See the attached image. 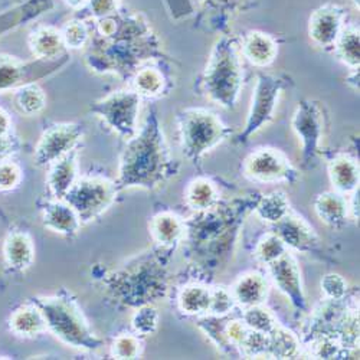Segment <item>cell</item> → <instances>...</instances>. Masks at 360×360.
<instances>
[{
  "label": "cell",
  "instance_id": "6da1fadb",
  "mask_svg": "<svg viewBox=\"0 0 360 360\" xmlns=\"http://www.w3.org/2000/svg\"><path fill=\"white\" fill-rule=\"evenodd\" d=\"M261 193L251 192L232 200H219L207 211L185 221V259L188 283L209 284L228 266L245 218L254 212Z\"/></svg>",
  "mask_w": 360,
  "mask_h": 360
},
{
  "label": "cell",
  "instance_id": "7a4b0ae2",
  "mask_svg": "<svg viewBox=\"0 0 360 360\" xmlns=\"http://www.w3.org/2000/svg\"><path fill=\"white\" fill-rule=\"evenodd\" d=\"M115 31L108 38L97 37L85 55L86 65L100 74L129 79L148 63H163L166 55L159 37L141 13L115 12Z\"/></svg>",
  "mask_w": 360,
  "mask_h": 360
},
{
  "label": "cell",
  "instance_id": "3957f363",
  "mask_svg": "<svg viewBox=\"0 0 360 360\" xmlns=\"http://www.w3.org/2000/svg\"><path fill=\"white\" fill-rule=\"evenodd\" d=\"M180 163L172 155L156 108L148 111L140 131L130 140L120 159L118 191L141 188L155 191L177 176Z\"/></svg>",
  "mask_w": 360,
  "mask_h": 360
},
{
  "label": "cell",
  "instance_id": "277c9868",
  "mask_svg": "<svg viewBox=\"0 0 360 360\" xmlns=\"http://www.w3.org/2000/svg\"><path fill=\"white\" fill-rule=\"evenodd\" d=\"M176 248L156 247L103 278L107 295L126 307L139 309L165 298L170 290L169 262Z\"/></svg>",
  "mask_w": 360,
  "mask_h": 360
},
{
  "label": "cell",
  "instance_id": "5b68a950",
  "mask_svg": "<svg viewBox=\"0 0 360 360\" xmlns=\"http://www.w3.org/2000/svg\"><path fill=\"white\" fill-rule=\"evenodd\" d=\"M244 89V63L239 39L222 35L214 45L195 93L224 110H233Z\"/></svg>",
  "mask_w": 360,
  "mask_h": 360
},
{
  "label": "cell",
  "instance_id": "8992f818",
  "mask_svg": "<svg viewBox=\"0 0 360 360\" xmlns=\"http://www.w3.org/2000/svg\"><path fill=\"white\" fill-rule=\"evenodd\" d=\"M335 339L349 356L356 354L359 349V300L356 290L340 300L324 298L313 310L303 328L302 345L319 339Z\"/></svg>",
  "mask_w": 360,
  "mask_h": 360
},
{
  "label": "cell",
  "instance_id": "52a82bcc",
  "mask_svg": "<svg viewBox=\"0 0 360 360\" xmlns=\"http://www.w3.org/2000/svg\"><path fill=\"white\" fill-rule=\"evenodd\" d=\"M182 152L189 163L200 167L203 158L226 141L233 130L211 110L188 107L176 114Z\"/></svg>",
  "mask_w": 360,
  "mask_h": 360
},
{
  "label": "cell",
  "instance_id": "ba28073f",
  "mask_svg": "<svg viewBox=\"0 0 360 360\" xmlns=\"http://www.w3.org/2000/svg\"><path fill=\"white\" fill-rule=\"evenodd\" d=\"M34 303L45 319L46 330L64 345L81 350H97L103 346L104 342L94 335L71 295L64 292L39 297L34 300Z\"/></svg>",
  "mask_w": 360,
  "mask_h": 360
},
{
  "label": "cell",
  "instance_id": "9c48e42d",
  "mask_svg": "<svg viewBox=\"0 0 360 360\" xmlns=\"http://www.w3.org/2000/svg\"><path fill=\"white\" fill-rule=\"evenodd\" d=\"M291 85L292 81L287 75H274L268 72L257 74L250 111L241 133L235 137L236 144L250 143L258 131L274 122L280 98Z\"/></svg>",
  "mask_w": 360,
  "mask_h": 360
},
{
  "label": "cell",
  "instance_id": "30bf717a",
  "mask_svg": "<svg viewBox=\"0 0 360 360\" xmlns=\"http://www.w3.org/2000/svg\"><path fill=\"white\" fill-rule=\"evenodd\" d=\"M291 129L302 143V169L311 170L323 155V140L327 130V112L316 100H302L291 118Z\"/></svg>",
  "mask_w": 360,
  "mask_h": 360
},
{
  "label": "cell",
  "instance_id": "8fae6325",
  "mask_svg": "<svg viewBox=\"0 0 360 360\" xmlns=\"http://www.w3.org/2000/svg\"><path fill=\"white\" fill-rule=\"evenodd\" d=\"M117 186L103 177H78L74 186L67 192L65 200L77 212L81 224H88L101 217L115 202Z\"/></svg>",
  "mask_w": 360,
  "mask_h": 360
},
{
  "label": "cell",
  "instance_id": "7c38bea8",
  "mask_svg": "<svg viewBox=\"0 0 360 360\" xmlns=\"http://www.w3.org/2000/svg\"><path fill=\"white\" fill-rule=\"evenodd\" d=\"M243 174L254 184H288L300 180V170L290 158L274 147H258L243 163Z\"/></svg>",
  "mask_w": 360,
  "mask_h": 360
},
{
  "label": "cell",
  "instance_id": "4fadbf2b",
  "mask_svg": "<svg viewBox=\"0 0 360 360\" xmlns=\"http://www.w3.org/2000/svg\"><path fill=\"white\" fill-rule=\"evenodd\" d=\"M89 111L103 118L104 123L124 140H130L137 133L140 97L133 89L114 91L94 103Z\"/></svg>",
  "mask_w": 360,
  "mask_h": 360
},
{
  "label": "cell",
  "instance_id": "5bb4252c",
  "mask_svg": "<svg viewBox=\"0 0 360 360\" xmlns=\"http://www.w3.org/2000/svg\"><path fill=\"white\" fill-rule=\"evenodd\" d=\"M195 27L207 34L228 35L236 16L257 8L255 0H191Z\"/></svg>",
  "mask_w": 360,
  "mask_h": 360
},
{
  "label": "cell",
  "instance_id": "9a60e30c",
  "mask_svg": "<svg viewBox=\"0 0 360 360\" xmlns=\"http://www.w3.org/2000/svg\"><path fill=\"white\" fill-rule=\"evenodd\" d=\"M236 310L226 316H199L196 326L211 339L217 349L226 357L241 359V345L250 332V327L236 314Z\"/></svg>",
  "mask_w": 360,
  "mask_h": 360
},
{
  "label": "cell",
  "instance_id": "2e32d148",
  "mask_svg": "<svg viewBox=\"0 0 360 360\" xmlns=\"http://www.w3.org/2000/svg\"><path fill=\"white\" fill-rule=\"evenodd\" d=\"M266 269L274 285L288 298L295 314H306L309 311V303L297 258L287 251L281 258L266 265Z\"/></svg>",
  "mask_w": 360,
  "mask_h": 360
},
{
  "label": "cell",
  "instance_id": "e0dca14e",
  "mask_svg": "<svg viewBox=\"0 0 360 360\" xmlns=\"http://www.w3.org/2000/svg\"><path fill=\"white\" fill-rule=\"evenodd\" d=\"M84 136V129L75 123L55 124L39 139L35 148V163L41 167L51 166L78 147Z\"/></svg>",
  "mask_w": 360,
  "mask_h": 360
},
{
  "label": "cell",
  "instance_id": "ac0fdd59",
  "mask_svg": "<svg viewBox=\"0 0 360 360\" xmlns=\"http://www.w3.org/2000/svg\"><path fill=\"white\" fill-rule=\"evenodd\" d=\"M273 232L281 238L288 250L324 259L320 236L302 215L290 211L284 219L273 225Z\"/></svg>",
  "mask_w": 360,
  "mask_h": 360
},
{
  "label": "cell",
  "instance_id": "d6986e66",
  "mask_svg": "<svg viewBox=\"0 0 360 360\" xmlns=\"http://www.w3.org/2000/svg\"><path fill=\"white\" fill-rule=\"evenodd\" d=\"M347 23V12L338 4H326L311 12L309 19V37L311 42L332 52L342 29Z\"/></svg>",
  "mask_w": 360,
  "mask_h": 360
},
{
  "label": "cell",
  "instance_id": "ffe728a7",
  "mask_svg": "<svg viewBox=\"0 0 360 360\" xmlns=\"http://www.w3.org/2000/svg\"><path fill=\"white\" fill-rule=\"evenodd\" d=\"M238 39L243 58H245L251 65L266 68L276 63L280 48L273 35L262 31H248Z\"/></svg>",
  "mask_w": 360,
  "mask_h": 360
},
{
  "label": "cell",
  "instance_id": "44dd1931",
  "mask_svg": "<svg viewBox=\"0 0 360 360\" xmlns=\"http://www.w3.org/2000/svg\"><path fill=\"white\" fill-rule=\"evenodd\" d=\"M163 63H155L153 65H143L131 77V89L144 98H159L167 96L173 88V79L162 70Z\"/></svg>",
  "mask_w": 360,
  "mask_h": 360
},
{
  "label": "cell",
  "instance_id": "7402d4cb",
  "mask_svg": "<svg viewBox=\"0 0 360 360\" xmlns=\"http://www.w3.org/2000/svg\"><path fill=\"white\" fill-rule=\"evenodd\" d=\"M232 297L239 309L264 304L269 292V284L261 273L250 271L239 276L231 287Z\"/></svg>",
  "mask_w": 360,
  "mask_h": 360
},
{
  "label": "cell",
  "instance_id": "603a6c76",
  "mask_svg": "<svg viewBox=\"0 0 360 360\" xmlns=\"http://www.w3.org/2000/svg\"><path fill=\"white\" fill-rule=\"evenodd\" d=\"M48 188L56 200H63L78 176V147L49 166Z\"/></svg>",
  "mask_w": 360,
  "mask_h": 360
},
{
  "label": "cell",
  "instance_id": "cb8c5ba5",
  "mask_svg": "<svg viewBox=\"0 0 360 360\" xmlns=\"http://www.w3.org/2000/svg\"><path fill=\"white\" fill-rule=\"evenodd\" d=\"M314 211L323 224L336 231L343 229L350 221L349 200L336 191L320 193L314 200Z\"/></svg>",
  "mask_w": 360,
  "mask_h": 360
},
{
  "label": "cell",
  "instance_id": "d4e9b609",
  "mask_svg": "<svg viewBox=\"0 0 360 360\" xmlns=\"http://www.w3.org/2000/svg\"><path fill=\"white\" fill-rule=\"evenodd\" d=\"M327 170L330 182H332L336 192L346 196L359 189V163L352 156L346 153L333 155V158L328 160Z\"/></svg>",
  "mask_w": 360,
  "mask_h": 360
},
{
  "label": "cell",
  "instance_id": "484cf974",
  "mask_svg": "<svg viewBox=\"0 0 360 360\" xmlns=\"http://www.w3.org/2000/svg\"><path fill=\"white\" fill-rule=\"evenodd\" d=\"M29 48L41 61H56L67 55L61 31L53 26H41L29 37Z\"/></svg>",
  "mask_w": 360,
  "mask_h": 360
},
{
  "label": "cell",
  "instance_id": "4316f807",
  "mask_svg": "<svg viewBox=\"0 0 360 360\" xmlns=\"http://www.w3.org/2000/svg\"><path fill=\"white\" fill-rule=\"evenodd\" d=\"M44 226L64 236H74L81 229V221L74 209L65 200L46 203L42 214Z\"/></svg>",
  "mask_w": 360,
  "mask_h": 360
},
{
  "label": "cell",
  "instance_id": "83f0119b",
  "mask_svg": "<svg viewBox=\"0 0 360 360\" xmlns=\"http://www.w3.org/2000/svg\"><path fill=\"white\" fill-rule=\"evenodd\" d=\"M156 245L163 248H176L185 238V221L173 212H160L150 222Z\"/></svg>",
  "mask_w": 360,
  "mask_h": 360
},
{
  "label": "cell",
  "instance_id": "f1b7e54d",
  "mask_svg": "<svg viewBox=\"0 0 360 360\" xmlns=\"http://www.w3.org/2000/svg\"><path fill=\"white\" fill-rule=\"evenodd\" d=\"M211 306V287L205 283L189 281L177 294V307L185 316H205Z\"/></svg>",
  "mask_w": 360,
  "mask_h": 360
},
{
  "label": "cell",
  "instance_id": "f546056e",
  "mask_svg": "<svg viewBox=\"0 0 360 360\" xmlns=\"http://www.w3.org/2000/svg\"><path fill=\"white\" fill-rule=\"evenodd\" d=\"M4 255L13 271H25L35 259V247L31 236L23 232L11 233L5 241Z\"/></svg>",
  "mask_w": 360,
  "mask_h": 360
},
{
  "label": "cell",
  "instance_id": "4dcf8cb0",
  "mask_svg": "<svg viewBox=\"0 0 360 360\" xmlns=\"http://www.w3.org/2000/svg\"><path fill=\"white\" fill-rule=\"evenodd\" d=\"M185 200L193 212H202L214 207L221 198L217 185L211 179L196 177L185 191Z\"/></svg>",
  "mask_w": 360,
  "mask_h": 360
},
{
  "label": "cell",
  "instance_id": "1f68e13d",
  "mask_svg": "<svg viewBox=\"0 0 360 360\" xmlns=\"http://www.w3.org/2000/svg\"><path fill=\"white\" fill-rule=\"evenodd\" d=\"M333 55L349 70L360 67V32L359 26L346 23L332 49Z\"/></svg>",
  "mask_w": 360,
  "mask_h": 360
},
{
  "label": "cell",
  "instance_id": "d6a6232c",
  "mask_svg": "<svg viewBox=\"0 0 360 360\" xmlns=\"http://www.w3.org/2000/svg\"><path fill=\"white\" fill-rule=\"evenodd\" d=\"M266 338V357L269 359H294L302 352L300 338L280 324H277Z\"/></svg>",
  "mask_w": 360,
  "mask_h": 360
},
{
  "label": "cell",
  "instance_id": "836d02e7",
  "mask_svg": "<svg viewBox=\"0 0 360 360\" xmlns=\"http://www.w3.org/2000/svg\"><path fill=\"white\" fill-rule=\"evenodd\" d=\"M290 211H291L290 200L287 195L281 191L261 195L254 207L255 215L264 222L271 224V225H276L281 219H284Z\"/></svg>",
  "mask_w": 360,
  "mask_h": 360
},
{
  "label": "cell",
  "instance_id": "e575fe53",
  "mask_svg": "<svg viewBox=\"0 0 360 360\" xmlns=\"http://www.w3.org/2000/svg\"><path fill=\"white\" fill-rule=\"evenodd\" d=\"M12 332L22 338H34L46 330L45 319L37 306L22 307L11 317Z\"/></svg>",
  "mask_w": 360,
  "mask_h": 360
},
{
  "label": "cell",
  "instance_id": "d590c367",
  "mask_svg": "<svg viewBox=\"0 0 360 360\" xmlns=\"http://www.w3.org/2000/svg\"><path fill=\"white\" fill-rule=\"evenodd\" d=\"M15 103L20 112L26 115H37L45 108L46 96L39 85L31 82L22 85L15 96Z\"/></svg>",
  "mask_w": 360,
  "mask_h": 360
},
{
  "label": "cell",
  "instance_id": "8d00e7d4",
  "mask_svg": "<svg viewBox=\"0 0 360 360\" xmlns=\"http://www.w3.org/2000/svg\"><path fill=\"white\" fill-rule=\"evenodd\" d=\"M287 251L288 248L281 241V238L271 231L269 233L264 235L257 243L254 248V257L259 264L266 266L271 262L277 261L278 258H281Z\"/></svg>",
  "mask_w": 360,
  "mask_h": 360
},
{
  "label": "cell",
  "instance_id": "74e56055",
  "mask_svg": "<svg viewBox=\"0 0 360 360\" xmlns=\"http://www.w3.org/2000/svg\"><path fill=\"white\" fill-rule=\"evenodd\" d=\"M241 319L251 330H255V332H259L264 335L273 332V328L278 324L276 316L262 304L243 309Z\"/></svg>",
  "mask_w": 360,
  "mask_h": 360
},
{
  "label": "cell",
  "instance_id": "f35d334b",
  "mask_svg": "<svg viewBox=\"0 0 360 360\" xmlns=\"http://www.w3.org/2000/svg\"><path fill=\"white\" fill-rule=\"evenodd\" d=\"M307 349L309 354L313 359H346L350 357L347 352L342 349V346L330 338H319L313 339L304 345H302Z\"/></svg>",
  "mask_w": 360,
  "mask_h": 360
},
{
  "label": "cell",
  "instance_id": "ab89813d",
  "mask_svg": "<svg viewBox=\"0 0 360 360\" xmlns=\"http://www.w3.org/2000/svg\"><path fill=\"white\" fill-rule=\"evenodd\" d=\"M61 35L67 49H81L89 41V29L84 20L74 19L64 25Z\"/></svg>",
  "mask_w": 360,
  "mask_h": 360
},
{
  "label": "cell",
  "instance_id": "60d3db41",
  "mask_svg": "<svg viewBox=\"0 0 360 360\" xmlns=\"http://www.w3.org/2000/svg\"><path fill=\"white\" fill-rule=\"evenodd\" d=\"M131 324L134 332L140 336L153 335L159 326V313L152 304L139 307L133 316Z\"/></svg>",
  "mask_w": 360,
  "mask_h": 360
},
{
  "label": "cell",
  "instance_id": "b9f144b4",
  "mask_svg": "<svg viewBox=\"0 0 360 360\" xmlns=\"http://www.w3.org/2000/svg\"><path fill=\"white\" fill-rule=\"evenodd\" d=\"M238 306L232 297L231 290L225 287H211V306H209V313L212 316H226L236 310Z\"/></svg>",
  "mask_w": 360,
  "mask_h": 360
},
{
  "label": "cell",
  "instance_id": "7bdbcfd3",
  "mask_svg": "<svg viewBox=\"0 0 360 360\" xmlns=\"http://www.w3.org/2000/svg\"><path fill=\"white\" fill-rule=\"evenodd\" d=\"M143 345L139 336L120 335L111 346V353L115 359H137L141 354Z\"/></svg>",
  "mask_w": 360,
  "mask_h": 360
},
{
  "label": "cell",
  "instance_id": "ee69618b",
  "mask_svg": "<svg viewBox=\"0 0 360 360\" xmlns=\"http://www.w3.org/2000/svg\"><path fill=\"white\" fill-rule=\"evenodd\" d=\"M320 285H321L323 297L328 300H340L346 297L350 291L347 281L340 274H335V273L326 274L321 278Z\"/></svg>",
  "mask_w": 360,
  "mask_h": 360
},
{
  "label": "cell",
  "instance_id": "f6af8a7d",
  "mask_svg": "<svg viewBox=\"0 0 360 360\" xmlns=\"http://www.w3.org/2000/svg\"><path fill=\"white\" fill-rule=\"evenodd\" d=\"M266 343L268 338L264 333L251 330L247 333L243 345H241V354L243 357H262L266 356Z\"/></svg>",
  "mask_w": 360,
  "mask_h": 360
},
{
  "label": "cell",
  "instance_id": "bcb514c9",
  "mask_svg": "<svg viewBox=\"0 0 360 360\" xmlns=\"http://www.w3.org/2000/svg\"><path fill=\"white\" fill-rule=\"evenodd\" d=\"M22 179L20 167L12 162L0 163V191L15 189Z\"/></svg>",
  "mask_w": 360,
  "mask_h": 360
},
{
  "label": "cell",
  "instance_id": "7dc6e473",
  "mask_svg": "<svg viewBox=\"0 0 360 360\" xmlns=\"http://www.w3.org/2000/svg\"><path fill=\"white\" fill-rule=\"evenodd\" d=\"M120 2L122 0H88L82 11H88V16L97 20L115 13L120 9Z\"/></svg>",
  "mask_w": 360,
  "mask_h": 360
},
{
  "label": "cell",
  "instance_id": "c3c4849f",
  "mask_svg": "<svg viewBox=\"0 0 360 360\" xmlns=\"http://www.w3.org/2000/svg\"><path fill=\"white\" fill-rule=\"evenodd\" d=\"M13 143L6 137L0 136V163L5 162V159L13 152Z\"/></svg>",
  "mask_w": 360,
  "mask_h": 360
},
{
  "label": "cell",
  "instance_id": "681fc988",
  "mask_svg": "<svg viewBox=\"0 0 360 360\" xmlns=\"http://www.w3.org/2000/svg\"><path fill=\"white\" fill-rule=\"evenodd\" d=\"M349 217L352 221H359V189L352 193L350 202H349Z\"/></svg>",
  "mask_w": 360,
  "mask_h": 360
},
{
  "label": "cell",
  "instance_id": "f907efd6",
  "mask_svg": "<svg viewBox=\"0 0 360 360\" xmlns=\"http://www.w3.org/2000/svg\"><path fill=\"white\" fill-rule=\"evenodd\" d=\"M347 86H350L353 91H359V70H349V74L345 78Z\"/></svg>",
  "mask_w": 360,
  "mask_h": 360
},
{
  "label": "cell",
  "instance_id": "816d5d0a",
  "mask_svg": "<svg viewBox=\"0 0 360 360\" xmlns=\"http://www.w3.org/2000/svg\"><path fill=\"white\" fill-rule=\"evenodd\" d=\"M9 130H11V118L4 110H0V136H8Z\"/></svg>",
  "mask_w": 360,
  "mask_h": 360
},
{
  "label": "cell",
  "instance_id": "f5cc1de1",
  "mask_svg": "<svg viewBox=\"0 0 360 360\" xmlns=\"http://www.w3.org/2000/svg\"><path fill=\"white\" fill-rule=\"evenodd\" d=\"M64 2H65L70 8H72V9H75V11H82V9L86 6L88 0H64Z\"/></svg>",
  "mask_w": 360,
  "mask_h": 360
},
{
  "label": "cell",
  "instance_id": "db71d44e",
  "mask_svg": "<svg viewBox=\"0 0 360 360\" xmlns=\"http://www.w3.org/2000/svg\"><path fill=\"white\" fill-rule=\"evenodd\" d=\"M352 2H353V5L359 9V0H352Z\"/></svg>",
  "mask_w": 360,
  "mask_h": 360
}]
</instances>
